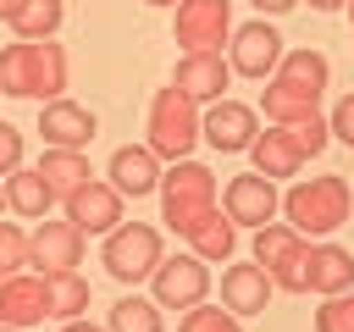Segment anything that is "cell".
<instances>
[{
    "label": "cell",
    "mask_w": 354,
    "mask_h": 332,
    "mask_svg": "<svg viewBox=\"0 0 354 332\" xmlns=\"http://www.w3.org/2000/svg\"><path fill=\"white\" fill-rule=\"evenodd\" d=\"M61 205H66V221H77L83 232H111V227H122V188H116V183L88 177V183L72 188Z\"/></svg>",
    "instance_id": "9a60e30c"
},
{
    "label": "cell",
    "mask_w": 354,
    "mask_h": 332,
    "mask_svg": "<svg viewBox=\"0 0 354 332\" xmlns=\"http://www.w3.org/2000/svg\"><path fill=\"white\" fill-rule=\"evenodd\" d=\"M61 17H66L61 0H22V11L11 17V33L17 39H55Z\"/></svg>",
    "instance_id": "4316f807"
},
{
    "label": "cell",
    "mask_w": 354,
    "mask_h": 332,
    "mask_svg": "<svg viewBox=\"0 0 354 332\" xmlns=\"http://www.w3.org/2000/svg\"><path fill=\"white\" fill-rule=\"evenodd\" d=\"M61 332H100V326H88V321L77 315V321H61Z\"/></svg>",
    "instance_id": "e575fe53"
},
{
    "label": "cell",
    "mask_w": 354,
    "mask_h": 332,
    "mask_svg": "<svg viewBox=\"0 0 354 332\" xmlns=\"http://www.w3.org/2000/svg\"><path fill=\"white\" fill-rule=\"evenodd\" d=\"M199 122H205L199 116V100H188L177 83L171 89H155V100H149V149L160 160H188L194 144L205 138Z\"/></svg>",
    "instance_id": "3957f363"
},
{
    "label": "cell",
    "mask_w": 354,
    "mask_h": 332,
    "mask_svg": "<svg viewBox=\"0 0 354 332\" xmlns=\"http://www.w3.org/2000/svg\"><path fill=\"white\" fill-rule=\"evenodd\" d=\"M326 127H332V138H343L348 149H354V89L332 105V116H326Z\"/></svg>",
    "instance_id": "1f68e13d"
},
{
    "label": "cell",
    "mask_w": 354,
    "mask_h": 332,
    "mask_svg": "<svg viewBox=\"0 0 354 332\" xmlns=\"http://www.w3.org/2000/svg\"><path fill=\"white\" fill-rule=\"evenodd\" d=\"M282 61V33L271 22H243L232 28V72L243 77H271Z\"/></svg>",
    "instance_id": "2e32d148"
},
{
    "label": "cell",
    "mask_w": 354,
    "mask_h": 332,
    "mask_svg": "<svg viewBox=\"0 0 354 332\" xmlns=\"http://www.w3.org/2000/svg\"><path fill=\"white\" fill-rule=\"evenodd\" d=\"M254 6H260V11H271V17H277V11H293V6H299V0H254Z\"/></svg>",
    "instance_id": "836d02e7"
},
{
    "label": "cell",
    "mask_w": 354,
    "mask_h": 332,
    "mask_svg": "<svg viewBox=\"0 0 354 332\" xmlns=\"http://www.w3.org/2000/svg\"><path fill=\"white\" fill-rule=\"evenodd\" d=\"M149 6H177V0H149Z\"/></svg>",
    "instance_id": "f35d334b"
},
{
    "label": "cell",
    "mask_w": 354,
    "mask_h": 332,
    "mask_svg": "<svg viewBox=\"0 0 354 332\" xmlns=\"http://www.w3.org/2000/svg\"><path fill=\"white\" fill-rule=\"evenodd\" d=\"M39 177L55 188V199H66V194H72V188H83L94 172H88V155H83V149H44Z\"/></svg>",
    "instance_id": "d4e9b609"
},
{
    "label": "cell",
    "mask_w": 354,
    "mask_h": 332,
    "mask_svg": "<svg viewBox=\"0 0 354 332\" xmlns=\"http://www.w3.org/2000/svg\"><path fill=\"white\" fill-rule=\"evenodd\" d=\"M6 205H11L17 216L39 221V216L55 205V188L39 177V166H17V172H6Z\"/></svg>",
    "instance_id": "7402d4cb"
},
{
    "label": "cell",
    "mask_w": 354,
    "mask_h": 332,
    "mask_svg": "<svg viewBox=\"0 0 354 332\" xmlns=\"http://www.w3.org/2000/svg\"><path fill=\"white\" fill-rule=\"evenodd\" d=\"M44 282H50V315L55 321H77L88 310V282L77 271H50Z\"/></svg>",
    "instance_id": "484cf974"
},
{
    "label": "cell",
    "mask_w": 354,
    "mask_h": 332,
    "mask_svg": "<svg viewBox=\"0 0 354 332\" xmlns=\"http://www.w3.org/2000/svg\"><path fill=\"white\" fill-rule=\"evenodd\" d=\"M17 11H22V0H0V17H6V22H11Z\"/></svg>",
    "instance_id": "d590c367"
},
{
    "label": "cell",
    "mask_w": 354,
    "mask_h": 332,
    "mask_svg": "<svg viewBox=\"0 0 354 332\" xmlns=\"http://www.w3.org/2000/svg\"><path fill=\"white\" fill-rule=\"evenodd\" d=\"M310 6H315V11H337L343 0H310Z\"/></svg>",
    "instance_id": "8d00e7d4"
},
{
    "label": "cell",
    "mask_w": 354,
    "mask_h": 332,
    "mask_svg": "<svg viewBox=\"0 0 354 332\" xmlns=\"http://www.w3.org/2000/svg\"><path fill=\"white\" fill-rule=\"evenodd\" d=\"M315 332H354V288L321 299V310H315Z\"/></svg>",
    "instance_id": "f546056e"
},
{
    "label": "cell",
    "mask_w": 354,
    "mask_h": 332,
    "mask_svg": "<svg viewBox=\"0 0 354 332\" xmlns=\"http://www.w3.org/2000/svg\"><path fill=\"white\" fill-rule=\"evenodd\" d=\"M39 133H44V144L50 149H83L94 133H100V116L88 111V105H77V100H44L39 105Z\"/></svg>",
    "instance_id": "8fae6325"
},
{
    "label": "cell",
    "mask_w": 354,
    "mask_h": 332,
    "mask_svg": "<svg viewBox=\"0 0 354 332\" xmlns=\"http://www.w3.org/2000/svg\"><path fill=\"white\" fill-rule=\"evenodd\" d=\"M149 282H155V304L160 310H194L210 293V266L199 255H171V260H160L149 271Z\"/></svg>",
    "instance_id": "ba28073f"
},
{
    "label": "cell",
    "mask_w": 354,
    "mask_h": 332,
    "mask_svg": "<svg viewBox=\"0 0 354 332\" xmlns=\"http://www.w3.org/2000/svg\"><path fill=\"white\" fill-rule=\"evenodd\" d=\"M171 83L188 94V100H221L227 89H232V61L221 55V50H188L183 61H177V72H171Z\"/></svg>",
    "instance_id": "5bb4252c"
},
{
    "label": "cell",
    "mask_w": 354,
    "mask_h": 332,
    "mask_svg": "<svg viewBox=\"0 0 354 332\" xmlns=\"http://www.w3.org/2000/svg\"><path fill=\"white\" fill-rule=\"evenodd\" d=\"M0 205H6V188H0Z\"/></svg>",
    "instance_id": "60d3db41"
},
{
    "label": "cell",
    "mask_w": 354,
    "mask_h": 332,
    "mask_svg": "<svg viewBox=\"0 0 354 332\" xmlns=\"http://www.w3.org/2000/svg\"><path fill=\"white\" fill-rule=\"evenodd\" d=\"M343 6H348V28H354V0H343Z\"/></svg>",
    "instance_id": "74e56055"
},
{
    "label": "cell",
    "mask_w": 354,
    "mask_h": 332,
    "mask_svg": "<svg viewBox=\"0 0 354 332\" xmlns=\"http://www.w3.org/2000/svg\"><path fill=\"white\" fill-rule=\"evenodd\" d=\"M111 183L122 188V194H155L160 188V155L149 149V144H122L116 155H111Z\"/></svg>",
    "instance_id": "d6986e66"
},
{
    "label": "cell",
    "mask_w": 354,
    "mask_h": 332,
    "mask_svg": "<svg viewBox=\"0 0 354 332\" xmlns=\"http://www.w3.org/2000/svg\"><path fill=\"white\" fill-rule=\"evenodd\" d=\"M205 210H216V172L188 160H171V172L160 177V221L171 232H188Z\"/></svg>",
    "instance_id": "277c9868"
},
{
    "label": "cell",
    "mask_w": 354,
    "mask_h": 332,
    "mask_svg": "<svg viewBox=\"0 0 354 332\" xmlns=\"http://www.w3.org/2000/svg\"><path fill=\"white\" fill-rule=\"evenodd\" d=\"M100 260H105V271H111L116 282H144V277L166 260V255H160V232H155L149 221H122V227L105 232Z\"/></svg>",
    "instance_id": "8992f818"
},
{
    "label": "cell",
    "mask_w": 354,
    "mask_h": 332,
    "mask_svg": "<svg viewBox=\"0 0 354 332\" xmlns=\"http://www.w3.org/2000/svg\"><path fill=\"white\" fill-rule=\"evenodd\" d=\"M221 205H227L232 227H266V221L282 210V199H277V183H271V177H260V172H243V177H232V183L221 188Z\"/></svg>",
    "instance_id": "7c38bea8"
},
{
    "label": "cell",
    "mask_w": 354,
    "mask_h": 332,
    "mask_svg": "<svg viewBox=\"0 0 354 332\" xmlns=\"http://www.w3.org/2000/svg\"><path fill=\"white\" fill-rule=\"evenodd\" d=\"M0 332H22V326H0Z\"/></svg>",
    "instance_id": "ab89813d"
},
{
    "label": "cell",
    "mask_w": 354,
    "mask_h": 332,
    "mask_svg": "<svg viewBox=\"0 0 354 332\" xmlns=\"http://www.w3.org/2000/svg\"><path fill=\"white\" fill-rule=\"evenodd\" d=\"M171 39L188 50H221L232 39V0H177Z\"/></svg>",
    "instance_id": "52a82bcc"
},
{
    "label": "cell",
    "mask_w": 354,
    "mask_h": 332,
    "mask_svg": "<svg viewBox=\"0 0 354 332\" xmlns=\"http://www.w3.org/2000/svg\"><path fill=\"white\" fill-rule=\"evenodd\" d=\"M310 243H315V238H304V232H293V227H277V221L254 227V260H260V266L271 271V282L288 288V293H310Z\"/></svg>",
    "instance_id": "5b68a950"
},
{
    "label": "cell",
    "mask_w": 354,
    "mask_h": 332,
    "mask_svg": "<svg viewBox=\"0 0 354 332\" xmlns=\"http://www.w3.org/2000/svg\"><path fill=\"white\" fill-rule=\"evenodd\" d=\"M199 133H205V144L210 149H221V155H238V149H249L254 138H260V111L254 105H243V100H210V111H205V122H199Z\"/></svg>",
    "instance_id": "9c48e42d"
},
{
    "label": "cell",
    "mask_w": 354,
    "mask_h": 332,
    "mask_svg": "<svg viewBox=\"0 0 354 332\" xmlns=\"http://www.w3.org/2000/svg\"><path fill=\"white\" fill-rule=\"evenodd\" d=\"M183 238L194 243L199 260H232V249H238V227H232V216H221V210H205Z\"/></svg>",
    "instance_id": "603a6c76"
},
{
    "label": "cell",
    "mask_w": 354,
    "mask_h": 332,
    "mask_svg": "<svg viewBox=\"0 0 354 332\" xmlns=\"http://www.w3.org/2000/svg\"><path fill=\"white\" fill-rule=\"evenodd\" d=\"M160 326H166V315L144 293H127V299L111 304V332H160Z\"/></svg>",
    "instance_id": "83f0119b"
},
{
    "label": "cell",
    "mask_w": 354,
    "mask_h": 332,
    "mask_svg": "<svg viewBox=\"0 0 354 332\" xmlns=\"http://www.w3.org/2000/svg\"><path fill=\"white\" fill-rule=\"evenodd\" d=\"M50 315V282L39 271L0 277V326H39Z\"/></svg>",
    "instance_id": "4fadbf2b"
},
{
    "label": "cell",
    "mask_w": 354,
    "mask_h": 332,
    "mask_svg": "<svg viewBox=\"0 0 354 332\" xmlns=\"http://www.w3.org/2000/svg\"><path fill=\"white\" fill-rule=\"evenodd\" d=\"M17 166H22V133L11 122H0V177L17 172Z\"/></svg>",
    "instance_id": "d6a6232c"
},
{
    "label": "cell",
    "mask_w": 354,
    "mask_h": 332,
    "mask_svg": "<svg viewBox=\"0 0 354 332\" xmlns=\"http://www.w3.org/2000/svg\"><path fill=\"white\" fill-rule=\"evenodd\" d=\"M249 155H254V172L271 177V183H277V177H293V172L310 160V149L299 144V127H277V122L249 144Z\"/></svg>",
    "instance_id": "e0dca14e"
},
{
    "label": "cell",
    "mask_w": 354,
    "mask_h": 332,
    "mask_svg": "<svg viewBox=\"0 0 354 332\" xmlns=\"http://www.w3.org/2000/svg\"><path fill=\"white\" fill-rule=\"evenodd\" d=\"M348 288H354V255L343 243L315 238L310 243V293L332 299V293H348Z\"/></svg>",
    "instance_id": "ffe728a7"
},
{
    "label": "cell",
    "mask_w": 354,
    "mask_h": 332,
    "mask_svg": "<svg viewBox=\"0 0 354 332\" xmlns=\"http://www.w3.org/2000/svg\"><path fill=\"white\" fill-rule=\"evenodd\" d=\"M260 111H266V122H277V127H293V122H310V116H321V100H310V94H299V89H288V83H266L260 89Z\"/></svg>",
    "instance_id": "cb8c5ba5"
},
{
    "label": "cell",
    "mask_w": 354,
    "mask_h": 332,
    "mask_svg": "<svg viewBox=\"0 0 354 332\" xmlns=\"http://www.w3.org/2000/svg\"><path fill=\"white\" fill-rule=\"evenodd\" d=\"M22 266H28V232L17 221H0V277H11Z\"/></svg>",
    "instance_id": "4dcf8cb0"
},
{
    "label": "cell",
    "mask_w": 354,
    "mask_h": 332,
    "mask_svg": "<svg viewBox=\"0 0 354 332\" xmlns=\"http://www.w3.org/2000/svg\"><path fill=\"white\" fill-rule=\"evenodd\" d=\"M271 271L254 260V266H227L221 271V304L232 310V315H260L266 304H271Z\"/></svg>",
    "instance_id": "ac0fdd59"
},
{
    "label": "cell",
    "mask_w": 354,
    "mask_h": 332,
    "mask_svg": "<svg viewBox=\"0 0 354 332\" xmlns=\"http://www.w3.org/2000/svg\"><path fill=\"white\" fill-rule=\"evenodd\" d=\"M83 227L77 221H39L33 227V238H28V266L39 271V277H50V271H77L83 266Z\"/></svg>",
    "instance_id": "30bf717a"
},
{
    "label": "cell",
    "mask_w": 354,
    "mask_h": 332,
    "mask_svg": "<svg viewBox=\"0 0 354 332\" xmlns=\"http://www.w3.org/2000/svg\"><path fill=\"white\" fill-rule=\"evenodd\" d=\"M183 332H243V326L227 304H194V310H183Z\"/></svg>",
    "instance_id": "f1b7e54d"
},
{
    "label": "cell",
    "mask_w": 354,
    "mask_h": 332,
    "mask_svg": "<svg viewBox=\"0 0 354 332\" xmlns=\"http://www.w3.org/2000/svg\"><path fill=\"white\" fill-rule=\"evenodd\" d=\"M61 89H66V50L55 39H17L0 50V94L61 100Z\"/></svg>",
    "instance_id": "6da1fadb"
},
{
    "label": "cell",
    "mask_w": 354,
    "mask_h": 332,
    "mask_svg": "<svg viewBox=\"0 0 354 332\" xmlns=\"http://www.w3.org/2000/svg\"><path fill=\"white\" fill-rule=\"evenodd\" d=\"M348 210H354V199H348V183H343L337 172L310 177V183H293V188L282 194V216H288V227L304 232V238H332V232L348 221Z\"/></svg>",
    "instance_id": "7a4b0ae2"
},
{
    "label": "cell",
    "mask_w": 354,
    "mask_h": 332,
    "mask_svg": "<svg viewBox=\"0 0 354 332\" xmlns=\"http://www.w3.org/2000/svg\"><path fill=\"white\" fill-rule=\"evenodd\" d=\"M277 83H288V89H299V94H310V100H321L326 94V77H332V66H326V55L321 50H282V61H277V72H271Z\"/></svg>",
    "instance_id": "44dd1931"
}]
</instances>
